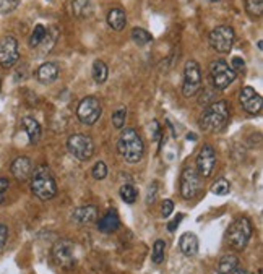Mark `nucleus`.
<instances>
[{"instance_id":"nucleus-1","label":"nucleus","mask_w":263,"mask_h":274,"mask_svg":"<svg viewBox=\"0 0 263 274\" xmlns=\"http://www.w3.org/2000/svg\"><path fill=\"white\" fill-rule=\"evenodd\" d=\"M117 149H119V154L130 164L142 161V157L145 154L143 140L138 135V131L134 128H127L122 131L117 141Z\"/></svg>"},{"instance_id":"nucleus-2","label":"nucleus","mask_w":263,"mask_h":274,"mask_svg":"<svg viewBox=\"0 0 263 274\" xmlns=\"http://www.w3.org/2000/svg\"><path fill=\"white\" fill-rule=\"evenodd\" d=\"M31 191L34 197L47 201L57 195V183L47 166H38L31 174Z\"/></svg>"},{"instance_id":"nucleus-3","label":"nucleus","mask_w":263,"mask_h":274,"mask_svg":"<svg viewBox=\"0 0 263 274\" xmlns=\"http://www.w3.org/2000/svg\"><path fill=\"white\" fill-rule=\"evenodd\" d=\"M229 120V107L224 101H216L209 104L200 117V127L208 133L221 131Z\"/></svg>"},{"instance_id":"nucleus-4","label":"nucleus","mask_w":263,"mask_h":274,"mask_svg":"<svg viewBox=\"0 0 263 274\" xmlns=\"http://www.w3.org/2000/svg\"><path fill=\"white\" fill-rule=\"evenodd\" d=\"M252 237V223L249 217L241 216L229 226L227 242L234 250H244Z\"/></svg>"},{"instance_id":"nucleus-5","label":"nucleus","mask_w":263,"mask_h":274,"mask_svg":"<svg viewBox=\"0 0 263 274\" xmlns=\"http://www.w3.org/2000/svg\"><path fill=\"white\" fill-rule=\"evenodd\" d=\"M102 114V105L101 101L94 96H88V98L82 99L76 107V117L85 125H94L99 120Z\"/></svg>"},{"instance_id":"nucleus-6","label":"nucleus","mask_w":263,"mask_h":274,"mask_svg":"<svg viewBox=\"0 0 263 274\" xmlns=\"http://www.w3.org/2000/svg\"><path fill=\"white\" fill-rule=\"evenodd\" d=\"M209 75H212L213 86L218 91H224L227 86H229L238 73L229 67V64H226L224 60H215L212 65H209Z\"/></svg>"},{"instance_id":"nucleus-7","label":"nucleus","mask_w":263,"mask_h":274,"mask_svg":"<svg viewBox=\"0 0 263 274\" xmlns=\"http://www.w3.org/2000/svg\"><path fill=\"white\" fill-rule=\"evenodd\" d=\"M201 90V72L200 65L195 60H189L183 68V85H182V94L186 98H192Z\"/></svg>"},{"instance_id":"nucleus-8","label":"nucleus","mask_w":263,"mask_h":274,"mask_svg":"<svg viewBox=\"0 0 263 274\" xmlns=\"http://www.w3.org/2000/svg\"><path fill=\"white\" fill-rule=\"evenodd\" d=\"M67 148L72 156H75L80 161H88L94 154V143L93 140L83 135V133H75L67 140Z\"/></svg>"},{"instance_id":"nucleus-9","label":"nucleus","mask_w":263,"mask_h":274,"mask_svg":"<svg viewBox=\"0 0 263 274\" xmlns=\"http://www.w3.org/2000/svg\"><path fill=\"white\" fill-rule=\"evenodd\" d=\"M209 46H212L219 54H227L232 49V44L235 39L234 30L231 26H216V28L209 33Z\"/></svg>"},{"instance_id":"nucleus-10","label":"nucleus","mask_w":263,"mask_h":274,"mask_svg":"<svg viewBox=\"0 0 263 274\" xmlns=\"http://www.w3.org/2000/svg\"><path fill=\"white\" fill-rule=\"evenodd\" d=\"M201 190V177L194 167H186L180 174V195L186 200L195 198Z\"/></svg>"},{"instance_id":"nucleus-11","label":"nucleus","mask_w":263,"mask_h":274,"mask_svg":"<svg viewBox=\"0 0 263 274\" xmlns=\"http://www.w3.org/2000/svg\"><path fill=\"white\" fill-rule=\"evenodd\" d=\"M52 256H54V261L65 269L72 268L75 263V245L68 238H62V240H57L54 249H52Z\"/></svg>"},{"instance_id":"nucleus-12","label":"nucleus","mask_w":263,"mask_h":274,"mask_svg":"<svg viewBox=\"0 0 263 274\" xmlns=\"http://www.w3.org/2000/svg\"><path fill=\"white\" fill-rule=\"evenodd\" d=\"M195 164H197V172L200 174V177H203V179L212 177V174L215 171V166H216L215 148L212 145H203V146H201Z\"/></svg>"},{"instance_id":"nucleus-13","label":"nucleus","mask_w":263,"mask_h":274,"mask_svg":"<svg viewBox=\"0 0 263 274\" xmlns=\"http://www.w3.org/2000/svg\"><path fill=\"white\" fill-rule=\"evenodd\" d=\"M20 59V50H18V42L15 38L7 36L0 41V65L4 68L13 67Z\"/></svg>"},{"instance_id":"nucleus-14","label":"nucleus","mask_w":263,"mask_h":274,"mask_svg":"<svg viewBox=\"0 0 263 274\" xmlns=\"http://www.w3.org/2000/svg\"><path fill=\"white\" fill-rule=\"evenodd\" d=\"M239 101L242 104V107L249 114H252V116H257V114L261 112V105H263L261 96L252 86L242 88V91L239 94Z\"/></svg>"},{"instance_id":"nucleus-15","label":"nucleus","mask_w":263,"mask_h":274,"mask_svg":"<svg viewBox=\"0 0 263 274\" xmlns=\"http://www.w3.org/2000/svg\"><path fill=\"white\" fill-rule=\"evenodd\" d=\"M10 171H12V175L18 182H26L31 177V174H33V162H31V159L26 157V156L16 157L15 161L12 162Z\"/></svg>"},{"instance_id":"nucleus-16","label":"nucleus","mask_w":263,"mask_h":274,"mask_svg":"<svg viewBox=\"0 0 263 274\" xmlns=\"http://www.w3.org/2000/svg\"><path fill=\"white\" fill-rule=\"evenodd\" d=\"M119 227H120V219L116 209H109L98 223V229L102 234H112L116 232Z\"/></svg>"},{"instance_id":"nucleus-17","label":"nucleus","mask_w":263,"mask_h":274,"mask_svg":"<svg viewBox=\"0 0 263 274\" xmlns=\"http://www.w3.org/2000/svg\"><path fill=\"white\" fill-rule=\"evenodd\" d=\"M96 217H98V208L91 206V205L80 206V208L73 209V213H72V219L76 224H82V226L91 224L93 221H96Z\"/></svg>"},{"instance_id":"nucleus-18","label":"nucleus","mask_w":263,"mask_h":274,"mask_svg":"<svg viewBox=\"0 0 263 274\" xmlns=\"http://www.w3.org/2000/svg\"><path fill=\"white\" fill-rule=\"evenodd\" d=\"M59 76V67L52 62H46L36 70V79L42 85H50L54 83Z\"/></svg>"},{"instance_id":"nucleus-19","label":"nucleus","mask_w":263,"mask_h":274,"mask_svg":"<svg viewBox=\"0 0 263 274\" xmlns=\"http://www.w3.org/2000/svg\"><path fill=\"white\" fill-rule=\"evenodd\" d=\"M179 246H180V252L186 255V256H195L198 253V238L195 234L192 232H186L182 234L179 238Z\"/></svg>"},{"instance_id":"nucleus-20","label":"nucleus","mask_w":263,"mask_h":274,"mask_svg":"<svg viewBox=\"0 0 263 274\" xmlns=\"http://www.w3.org/2000/svg\"><path fill=\"white\" fill-rule=\"evenodd\" d=\"M21 125H23V128L26 131V135H28V138H30V143L36 145L38 141L41 140V133H42L39 122L36 119H33V117H23Z\"/></svg>"},{"instance_id":"nucleus-21","label":"nucleus","mask_w":263,"mask_h":274,"mask_svg":"<svg viewBox=\"0 0 263 274\" xmlns=\"http://www.w3.org/2000/svg\"><path fill=\"white\" fill-rule=\"evenodd\" d=\"M108 23L112 30L116 31H122L127 24V15L122 8H112V10L108 13Z\"/></svg>"},{"instance_id":"nucleus-22","label":"nucleus","mask_w":263,"mask_h":274,"mask_svg":"<svg viewBox=\"0 0 263 274\" xmlns=\"http://www.w3.org/2000/svg\"><path fill=\"white\" fill-rule=\"evenodd\" d=\"M93 10H94L93 0H73L72 2V12L78 18H88V16H91Z\"/></svg>"},{"instance_id":"nucleus-23","label":"nucleus","mask_w":263,"mask_h":274,"mask_svg":"<svg viewBox=\"0 0 263 274\" xmlns=\"http://www.w3.org/2000/svg\"><path fill=\"white\" fill-rule=\"evenodd\" d=\"M239 266V258L235 255L227 253L224 255L218 264V274H229L234 268Z\"/></svg>"},{"instance_id":"nucleus-24","label":"nucleus","mask_w":263,"mask_h":274,"mask_svg":"<svg viewBox=\"0 0 263 274\" xmlns=\"http://www.w3.org/2000/svg\"><path fill=\"white\" fill-rule=\"evenodd\" d=\"M108 73H109V70H108V65L104 64L102 60H94V64H93V70H91V75H93V79L98 85L104 83L108 79Z\"/></svg>"},{"instance_id":"nucleus-25","label":"nucleus","mask_w":263,"mask_h":274,"mask_svg":"<svg viewBox=\"0 0 263 274\" xmlns=\"http://www.w3.org/2000/svg\"><path fill=\"white\" fill-rule=\"evenodd\" d=\"M132 39L137 44V46H146L153 41V36L143 28H134L132 30Z\"/></svg>"},{"instance_id":"nucleus-26","label":"nucleus","mask_w":263,"mask_h":274,"mask_svg":"<svg viewBox=\"0 0 263 274\" xmlns=\"http://www.w3.org/2000/svg\"><path fill=\"white\" fill-rule=\"evenodd\" d=\"M46 34H47V30L44 28L42 24H36L34 26V30L31 33V38H30V46L33 49H36L41 46V42L44 41V38H46Z\"/></svg>"},{"instance_id":"nucleus-27","label":"nucleus","mask_w":263,"mask_h":274,"mask_svg":"<svg viewBox=\"0 0 263 274\" xmlns=\"http://www.w3.org/2000/svg\"><path fill=\"white\" fill-rule=\"evenodd\" d=\"M164 252H166V242L163 238H157L153 245V255H151V260L154 264H161L164 261Z\"/></svg>"},{"instance_id":"nucleus-28","label":"nucleus","mask_w":263,"mask_h":274,"mask_svg":"<svg viewBox=\"0 0 263 274\" xmlns=\"http://www.w3.org/2000/svg\"><path fill=\"white\" fill-rule=\"evenodd\" d=\"M120 198L125 203H128V205H134V203L137 201V190H135L134 185H130V183L122 185L120 187Z\"/></svg>"},{"instance_id":"nucleus-29","label":"nucleus","mask_w":263,"mask_h":274,"mask_svg":"<svg viewBox=\"0 0 263 274\" xmlns=\"http://www.w3.org/2000/svg\"><path fill=\"white\" fill-rule=\"evenodd\" d=\"M212 191L215 193V195L224 197V195H227V193L231 191V183L227 182L226 179H219L218 182H215L212 185Z\"/></svg>"},{"instance_id":"nucleus-30","label":"nucleus","mask_w":263,"mask_h":274,"mask_svg":"<svg viewBox=\"0 0 263 274\" xmlns=\"http://www.w3.org/2000/svg\"><path fill=\"white\" fill-rule=\"evenodd\" d=\"M125 120H127V109L125 107H120V109H117L116 112L112 114V125L116 127L117 130L124 128Z\"/></svg>"},{"instance_id":"nucleus-31","label":"nucleus","mask_w":263,"mask_h":274,"mask_svg":"<svg viewBox=\"0 0 263 274\" xmlns=\"http://www.w3.org/2000/svg\"><path fill=\"white\" fill-rule=\"evenodd\" d=\"M245 7H247V12L252 16H261L263 0H247V2H245Z\"/></svg>"},{"instance_id":"nucleus-32","label":"nucleus","mask_w":263,"mask_h":274,"mask_svg":"<svg viewBox=\"0 0 263 274\" xmlns=\"http://www.w3.org/2000/svg\"><path fill=\"white\" fill-rule=\"evenodd\" d=\"M91 174H93V177H94L96 180L106 179V177H108V166L104 164L102 161L96 162V164L93 166V169H91Z\"/></svg>"},{"instance_id":"nucleus-33","label":"nucleus","mask_w":263,"mask_h":274,"mask_svg":"<svg viewBox=\"0 0 263 274\" xmlns=\"http://www.w3.org/2000/svg\"><path fill=\"white\" fill-rule=\"evenodd\" d=\"M20 5V0H0V13L7 15V13H12L15 8H18Z\"/></svg>"},{"instance_id":"nucleus-34","label":"nucleus","mask_w":263,"mask_h":274,"mask_svg":"<svg viewBox=\"0 0 263 274\" xmlns=\"http://www.w3.org/2000/svg\"><path fill=\"white\" fill-rule=\"evenodd\" d=\"M8 188H10V182H8V179H5V177H0V205L5 201Z\"/></svg>"},{"instance_id":"nucleus-35","label":"nucleus","mask_w":263,"mask_h":274,"mask_svg":"<svg viewBox=\"0 0 263 274\" xmlns=\"http://www.w3.org/2000/svg\"><path fill=\"white\" fill-rule=\"evenodd\" d=\"M156 197H157V183L153 182L150 185V188H148V193H146V203L148 205H153L156 201Z\"/></svg>"},{"instance_id":"nucleus-36","label":"nucleus","mask_w":263,"mask_h":274,"mask_svg":"<svg viewBox=\"0 0 263 274\" xmlns=\"http://www.w3.org/2000/svg\"><path fill=\"white\" fill-rule=\"evenodd\" d=\"M172 211H174V201L172 200H164L163 201V206H161V214L163 217H169L172 214Z\"/></svg>"},{"instance_id":"nucleus-37","label":"nucleus","mask_w":263,"mask_h":274,"mask_svg":"<svg viewBox=\"0 0 263 274\" xmlns=\"http://www.w3.org/2000/svg\"><path fill=\"white\" fill-rule=\"evenodd\" d=\"M229 67L234 70L235 73H238V72H242V70L245 68V62H244V59H241V57H232Z\"/></svg>"},{"instance_id":"nucleus-38","label":"nucleus","mask_w":263,"mask_h":274,"mask_svg":"<svg viewBox=\"0 0 263 274\" xmlns=\"http://www.w3.org/2000/svg\"><path fill=\"white\" fill-rule=\"evenodd\" d=\"M7 238H8V229H7V226L0 224V250H2L4 246H5Z\"/></svg>"},{"instance_id":"nucleus-39","label":"nucleus","mask_w":263,"mask_h":274,"mask_svg":"<svg viewBox=\"0 0 263 274\" xmlns=\"http://www.w3.org/2000/svg\"><path fill=\"white\" fill-rule=\"evenodd\" d=\"M182 219H183V214H177V217H174V221H171V223L168 224V231H169V232H174L175 229L179 227V224L182 223Z\"/></svg>"},{"instance_id":"nucleus-40","label":"nucleus","mask_w":263,"mask_h":274,"mask_svg":"<svg viewBox=\"0 0 263 274\" xmlns=\"http://www.w3.org/2000/svg\"><path fill=\"white\" fill-rule=\"evenodd\" d=\"M151 128H153V140H160L161 138V130H160V125H157L156 120L151 123Z\"/></svg>"},{"instance_id":"nucleus-41","label":"nucleus","mask_w":263,"mask_h":274,"mask_svg":"<svg viewBox=\"0 0 263 274\" xmlns=\"http://www.w3.org/2000/svg\"><path fill=\"white\" fill-rule=\"evenodd\" d=\"M229 274H247V271H245V269L241 266V264H239V266H238V268H234Z\"/></svg>"},{"instance_id":"nucleus-42","label":"nucleus","mask_w":263,"mask_h":274,"mask_svg":"<svg viewBox=\"0 0 263 274\" xmlns=\"http://www.w3.org/2000/svg\"><path fill=\"white\" fill-rule=\"evenodd\" d=\"M187 138H189V140H192V141H195V140H197V135H195V133H189V135H187Z\"/></svg>"},{"instance_id":"nucleus-43","label":"nucleus","mask_w":263,"mask_h":274,"mask_svg":"<svg viewBox=\"0 0 263 274\" xmlns=\"http://www.w3.org/2000/svg\"><path fill=\"white\" fill-rule=\"evenodd\" d=\"M0 91H2V79H0Z\"/></svg>"},{"instance_id":"nucleus-44","label":"nucleus","mask_w":263,"mask_h":274,"mask_svg":"<svg viewBox=\"0 0 263 274\" xmlns=\"http://www.w3.org/2000/svg\"><path fill=\"white\" fill-rule=\"evenodd\" d=\"M257 274H263V271H261V269H258V271H257Z\"/></svg>"},{"instance_id":"nucleus-45","label":"nucleus","mask_w":263,"mask_h":274,"mask_svg":"<svg viewBox=\"0 0 263 274\" xmlns=\"http://www.w3.org/2000/svg\"><path fill=\"white\" fill-rule=\"evenodd\" d=\"M212 2H218V0H212Z\"/></svg>"},{"instance_id":"nucleus-46","label":"nucleus","mask_w":263,"mask_h":274,"mask_svg":"<svg viewBox=\"0 0 263 274\" xmlns=\"http://www.w3.org/2000/svg\"><path fill=\"white\" fill-rule=\"evenodd\" d=\"M47 2H52V0H47Z\"/></svg>"}]
</instances>
